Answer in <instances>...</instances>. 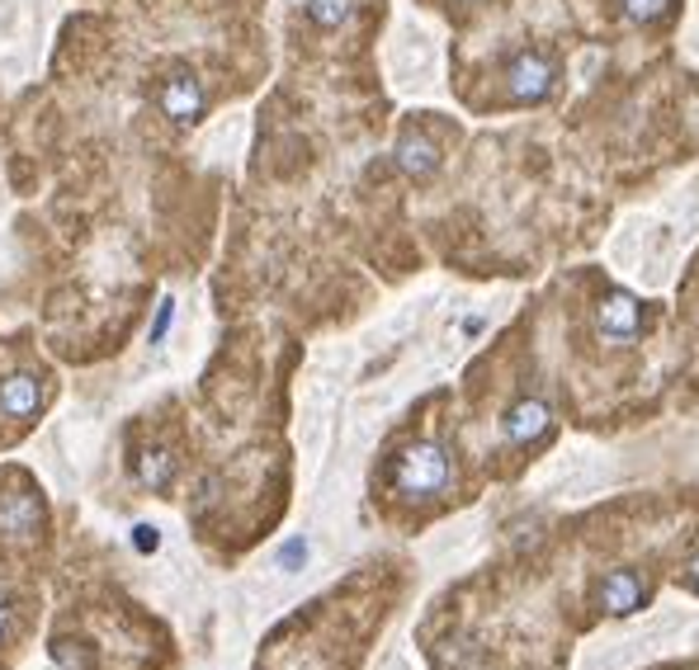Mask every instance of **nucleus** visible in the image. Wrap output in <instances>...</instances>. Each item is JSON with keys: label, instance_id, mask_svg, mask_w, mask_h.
Wrapping results in <instances>:
<instances>
[{"label": "nucleus", "instance_id": "f257e3e1", "mask_svg": "<svg viewBox=\"0 0 699 670\" xmlns=\"http://www.w3.org/2000/svg\"><path fill=\"white\" fill-rule=\"evenodd\" d=\"M453 478V458L440 439H411L407 449L393 458V491L407 501L440 496Z\"/></svg>", "mask_w": 699, "mask_h": 670}, {"label": "nucleus", "instance_id": "f03ea898", "mask_svg": "<svg viewBox=\"0 0 699 670\" xmlns=\"http://www.w3.org/2000/svg\"><path fill=\"white\" fill-rule=\"evenodd\" d=\"M553 85H557V62L549 57V52L524 48V52H515V57L505 62V91H511L515 104H539V100H549V95H553Z\"/></svg>", "mask_w": 699, "mask_h": 670}, {"label": "nucleus", "instance_id": "7ed1b4c3", "mask_svg": "<svg viewBox=\"0 0 699 670\" xmlns=\"http://www.w3.org/2000/svg\"><path fill=\"white\" fill-rule=\"evenodd\" d=\"M653 599V586L643 580L638 572H605L596 586H591V605H596L601 614H609V619H628V614L648 609Z\"/></svg>", "mask_w": 699, "mask_h": 670}, {"label": "nucleus", "instance_id": "20e7f679", "mask_svg": "<svg viewBox=\"0 0 699 670\" xmlns=\"http://www.w3.org/2000/svg\"><path fill=\"white\" fill-rule=\"evenodd\" d=\"M43 496L33 486H10L0 491V538L10 543H33L43 534Z\"/></svg>", "mask_w": 699, "mask_h": 670}, {"label": "nucleus", "instance_id": "39448f33", "mask_svg": "<svg viewBox=\"0 0 699 670\" xmlns=\"http://www.w3.org/2000/svg\"><path fill=\"white\" fill-rule=\"evenodd\" d=\"M156 104H161V114L170 123H180V128H189V123L204 118V81L189 72V66H170L161 91H156Z\"/></svg>", "mask_w": 699, "mask_h": 670}, {"label": "nucleus", "instance_id": "423d86ee", "mask_svg": "<svg viewBox=\"0 0 699 670\" xmlns=\"http://www.w3.org/2000/svg\"><path fill=\"white\" fill-rule=\"evenodd\" d=\"M596 335L605 345H634L643 335V303L634 293H609L596 307Z\"/></svg>", "mask_w": 699, "mask_h": 670}, {"label": "nucleus", "instance_id": "0eeeda50", "mask_svg": "<svg viewBox=\"0 0 699 670\" xmlns=\"http://www.w3.org/2000/svg\"><path fill=\"white\" fill-rule=\"evenodd\" d=\"M549 426H553V407L544 397H520L511 411L501 416V439L505 444H515V449H524V444H534L539 435H549Z\"/></svg>", "mask_w": 699, "mask_h": 670}, {"label": "nucleus", "instance_id": "6e6552de", "mask_svg": "<svg viewBox=\"0 0 699 670\" xmlns=\"http://www.w3.org/2000/svg\"><path fill=\"white\" fill-rule=\"evenodd\" d=\"M393 161L407 180H430V175L440 170V147H435V137L421 133V128H401L397 147H393Z\"/></svg>", "mask_w": 699, "mask_h": 670}, {"label": "nucleus", "instance_id": "1a4fd4ad", "mask_svg": "<svg viewBox=\"0 0 699 670\" xmlns=\"http://www.w3.org/2000/svg\"><path fill=\"white\" fill-rule=\"evenodd\" d=\"M43 411V383L33 374H6L0 378V420H14L24 426Z\"/></svg>", "mask_w": 699, "mask_h": 670}, {"label": "nucleus", "instance_id": "9d476101", "mask_svg": "<svg viewBox=\"0 0 699 670\" xmlns=\"http://www.w3.org/2000/svg\"><path fill=\"white\" fill-rule=\"evenodd\" d=\"M175 472H180V463H175V453L166 444H147L143 453H137V482H143L147 491H170Z\"/></svg>", "mask_w": 699, "mask_h": 670}, {"label": "nucleus", "instance_id": "9b49d317", "mask_svg": "<svg viewBox=\"0 0 699 670\" xmlns=\"http://www.w3.org/2000/svg\"><path fill=\"white\" fill-rule=\"evenodd\" d=\"M355 14V0H307V20L317 29H341Z\"/></svg>", "mask_w": 699, "mask_h": 670}, {"label": "nucleus", "instance_id": "f8f14e48", "mask_svg": "<svg viewBox=\"0 0 699 670\" xmlns=\"http://www.w3.org/2000/svg\"><path fill=\"white\" fill-rule=\"evenodd\" d=\"M667 10H671V0H624V14H628V20H638V24L661 20Z\"/></svg>", "mask_w": 699, "mask_h": 670}, {"label": "nucleus", "instance_id": "ddd939ff", "mask_svg": "<svg viewBox=\"0 0 699 670\" xmlns=\"http://www.w3.org/2000/svg\"><path fill=\"white\" fill-rule=\"evenodd\" d=\"M303 562H307V538H289L284 553H279V567H284V572H299Z\"/></svg>", "mask_w": 699, "mask_h": 670}, {"label": "nucleus", "instance_id": "4468645a", "mask_svg": "<svg viewBox=\"0 0 699 670\" xmlns=\"http://www.w3.org/2000/svg\"><path fill=\"white\" fill-rule=\"evenodd\" d=\"M14 619H20V609L10 605V595L0 590V647H10V638H14Z\"/></svg>", "mask_w": 699, "mask_h": 670}, {"label": "nucleus", "instance_id": "2eb2a0df", "mask_svg": "<svg viewBox=\"0 0 699 670\" xmlns=\"http://www.w3.org/2000/svg\"><path fill=\"white\" fill-rule=\"evenodd\" d=\"M170 322H175V303L166 297L161 307H156V322H152V345H161L166 341V331H170Z\"/></svg>", "mask_w": 699, "mask_h": 670}, {"label": "nucleus", "instance_id": "dca6fc26", "mask_svg": "<svg viewBox=\"0 0 699 670\" xmlns=\"http://www.w3.org/2000/svg\"><path fill=\"white\" fill-rule=\"evenodd\" d=\"M133 543H137L143 553H156V543H161V538H156L152 524H137V528H133Z\"/></svg>", "mask_w": 699, "mask_h": 670}, {"label": "nucleus", "instance_id": "f3484780", "mask_svg": "<svg viewBox=\"0 0 699 670\" xmlns=\"http://www.w3.org/2000/svg\"><path fill=\"white\" fill-rule=\"evenodd\" d=\"M686 580H690V590H699V553L690 557V567H686Z\"/></svg>", "mask_w": 699, "mask_h": 670}, {"label": "nucleus", "instance_id": "a211bd4d", "mask_svg": "<svg viewBox=\"0 0 699 670\" xmlns=\"http://www.w3.org/2000/svg\"><path fill=\"white\" fill-rule=\"evenodd\" d=\"M459 326H463V335H478V331H482V316H463Z\"/></svg>", "mask_w": 699, "mask_h": 670}, {"label": "nucleus", "instance_id": "6ab92c4d", "mask_svg": "<svg viewBox=\"0 0 699 670\" xmlns=\"http://www.w3.org/2000/svg\"><path fill=\"white\" fill-rule=\"evenodd\" d=\"M459 6H478V0H459Z\"/></svg>", "mask_w": 699, "mask_h": 670}]
</instances>
